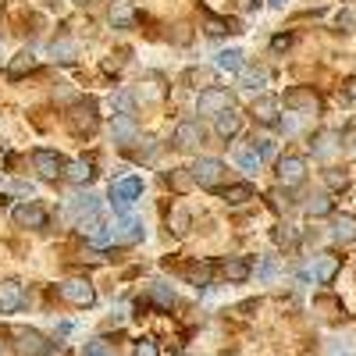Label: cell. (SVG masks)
Segmentation results:
<instances>
[{
    "label": "cell",
    "instance_id": "6da1fadb",
    "mask_svg": "<svg viewBox=\"0 0 356 356\" xmlns=\"http://www.w3.org/2000/svg\"><path fill=\"white\" fill-rule=\"evenodd\" d=\"M139 196H143V182H139V178H132V175L111 182V207H114L118 218H122V214H132V207H136Z\"/></svg>",
    "mask_w": 356,
    "mask_h": 356
},
{
    "label": "cell",
    "instance_id": "7a4b0ae2",
    "mask_svg": "<svg viewBox=\"0 0 356 356\" xmlns=\"http://www.w3.org/2000/svg\"><path fill=\"white\" fill-rule=\"evenodd\" d=\"M68 125H72L79 136L97 132V125H100V118H97V104H93V100H79V104L68 111Z\"/></svg>",
    "mask_w": 356,
    "mask_h": 356
},
{
    "label": "cell",
    "instance_id": "3957f363",
    "mask_svg": "<svg viewBox=\"0 0 356 356\" xmlns=\"http://www.w3.org/2000/svg\"><path fill=\"white\" fill-rule=\"evenodd\" d=\"M61 300L65 303H72V307H93L97 303V292H93V285H89L86 278H68V282H61Z\"/></svg>",
    "mask_w": 356,
    "mask_h": 356
},
{
    "label": "cell",
    "instance_id": "277c9868",
    "mask_svg": "<svg viewBox=\"0 0 356 356\" xmlns=\"http://www.w3.org/2000/svg\"><path fill=\"white\" fill-rule=\"evenodd\" d=\"M303 178H307V161L303 157H278V186L285 189H296V186H303Z\"/></svg>",
    "mask_w": 356,
    "mask_h": 356
},
{
    "label": "cell",
    "instance_id": "5b68a950",
    "mask_svg": "<svg viewBox=\"0 0 356 356\" xmlns=\"http://www.w3.org/2000/svg\"><path fill=\"white\" fill-rule=\"evenodd\" d=\"M193 178H196V186L214 189V186H221V178H225V164L218 157H200L193 164Z\"/></svg>",
    "mask_w": 356,
    "mask_h": 356
},
{
    "label": "cell",
    "instance_id": "8992f818",
    "mask_svg": "<svg viewBox=\"0 0 356 356\" xmlns=\"http://www.w3.org/2000/svg\"><path fill=\"white\" fill-rule=\"evenodd\" d=\"M111 232H114V246H132L143 239V221L136 214H122L111 225Z\"/></svg>",
    "mask_w": 356,
    "mask_h": 356
},
{
    "label": "cell",
    "instance_id": "52a82bcc",
    "mask_svg": "<svg viewBox=\"0 0 356 356\" xmlns=\"http://www.w3.org/2000/svg\"><path fill=\"white\" fill-rule=\"evenodd\" d=\"M285 107L292 111V114H317L321 111V97L314 93V89H289L285 93Z\"/></svg>",
    "mask_w": 356,
    "mask_h": 356
},
{
    "label": "cell",
    "instance_id": "ba28073f",
    "mask_svg": "<svg viewBox=\"0 0 356 356\" xmlns=\"http://www.w3.org/2000/svg\"><path fill=\"white\" fill-rule=\"evenodd\" d=\"M15 353L18 356H47V339L36 328H18L15 332Z\"/></svg>",
    "mask_w": 356,
    "mask_h": 356
},
{
    "label": "cell",
    "instance_id": "9c48e42d",
    "mask_svg": "<svg viewBox=\"0 0 356 356\" xmlns=\"http://www.w3.org/2000/svg\"><path fill=\"white\" fill-rule=\"evenodd\" d=\"M228 107H232V97L225 93V89H214V86L203 89V93L196 97V111H200V114H214V118H218V114L228 111Z\"/></svg>",
    "mask_w": 356,
    "mask_h": 356
},
{
    "label": "cell",
    "instance_id": "30bf717a",
    "mask_svg": "<svg viewBox=\"0 0 356 356\" xmlns=\"http://www.w3.org/2000/svg\"><path fill=\"white\" fill-rule=\"evenodd\" d=\"M11 218H15L18 228H43L47 225V211L40 203H18L11 211Z\"/></svg>",
    "mask_w": 356,
    "mask_h": 356
},
{
    "label": "cell",
    "instance_id": "8fae6325",
    "mask_svg": "<svg viewBox=\"0 0 356 356\" xmlns=\"http://www.w3.org/2000/svg\"><path fill=\"white\" fill-rule=\"evenodd\" d=\"M200 143H203L200 122H178L175 125V146H178V150H196Z\"/></svg>",
    "mask_w": 356,
    "mask_h": 356
},
{
    "label": "cell",
    "instance_id": "7c38bea8",
    "mask_svg": "<svg viewBox=\"0 0 356 356\" xmlns=\"http://www.w3.org/2000/svg\"><path fill=\"white\" fill-rule=\"evenodd\" d=\"M97 211H100V200L93 196V193H86V196H75L72 203H68V214L79 221V225H86V221H93L97 218Z\"/></svg>",
    "mask_w": 356,
    "mask_h": 356
},
{
    "label": "cell",
    "instance_id": "4fadbf2b",
    "mask_svg": "<svg viewBox=\"0 0 356 356\" xmlns=\"http://www.w3.org/2000/svg\"><path fill=\"white\" fill-rule=\"evenodd\" d=\"M25 303V292H22V282L8 278L0 282V314H15L18 307Z\"/></svg>",
    "mask_w": 356,
    "mask_h": 356
},
{
    "label": "cell",
    "instance_id": "5bb4252c",
    "mask_svg": "<svg viewBox=\"0 0 356 356\" xmlns=\"http://www.w3.org/2000/svg\"><path fill=\"white\" fill-rule=\"evenodd\" d=\"M33 168H36L43 178L65 175V161H61V154H54V150H36V154H33Z\"/></svg>",
    "mask_w": 356,
    "mask_h": 356
},
{
    "label": "cell",
    "instance_id": "9a60e30c",
    "mask_svg": "<svg viewBox=\"0 0 356 356\" xmlns=\"http://www.w3.org/2000/svg\"><path fill=\"white\" fill-rule=\"evenodd\" d=\"M214 125H218V136L221 139H235V136H239V129H243V118H239V111H235V107H228V111H221L214 118Z\"/></svg>",
    "mask_w": 356,
    "mask_h": 356
},
{
    "label": "cell",
    "instance_id": "2e32d148",
    "mask_svg": "<svg viewBox=\"0 0 356 356\" xmlns=\"http://www.w3.org/2000/svg\"><path fill=\"white\" fill-rule=\"evenodd\" d=\"M260 125H275L278 122V97H257L253 111H250Z\"/></svg>",
    "mask_w": 356,
    "mask_h": 356
},
{
    "label": "cell",
    "instance_id": "e0dca14e",
    "mask_svg": "<svg viewBox=\"0 0 356 356\" xmlns=\"http://www.w3.org/2000/svg\"><path fill=\"white\" fill-rule=\"evenodd\" d=\"M335 150H339V132H332V129H324V132H317L310 139V154L314 157H332Z\"/></svg>",
    "mask_w": 356,
    "mask_h": 356
},
{
    "label": "cell",
    "instance_id": "ac0fdd59",
    "mask_svg": "<svg viewBox=\"0 0 356 356\" xmlns=\"http://www.w3.org/2000/svg\"><path fill=\"white\" fill-rule=\"evenodd\" d=\"M65 178H68L72 186H86L89 178H93V161H89V157H79V161L65 164Z\"/></svg>",
    "mask_w": 356,
    "mask_h": 356
},
{
    "label": "cell",
    "instance_id": "d6986e66",
    "mask_svg": "<svg viewBox=\"0 0 356 356\" xmlns=\"http://www.w3.org/2000/svg\"><path fill=\"white\" fill-rule=\"evenodd\" d=\"M339 275V257L335 253H317L314 257V278L317 282H332Z\"/></svg>",
    "mask_w": 356,
    "mask_h": 356
},
{
    "label": "cell",
    "instance_id": "ffe728a7",
    "mask_svg": "<svg viewBox=\"0 0 356 356\" xmlns=\"http://www.w3.org/2000/svg\"><path fill=\"white\" fill-rule=\"evenodd\" d=\"M111 136H114V143H132L139 136V129H136V122H132L129 114H118L114 122H111Z\"/></svg>",
    "mask_w": 356,
    "mask_h": 356
},
{
    "label": "cell",
    "instance_id": "44dd1931",
    "mask_svg": "<svg viewBox=\"0 0 356 356\" xmlns=\"http://www.w3.org/2000/svg\"><path fill=\"white\" fill-rule=\"evenodd\" d=\"M332 239H335V243H342V246L356 243V218H353V214H342V218H335Z\"/></svg>",
    "mask_w": 356,
    "mask_h": 356
},
{
    "label": "cell",
    "instance_id": "7402d4cb",
    "mask_svg": "<svg viewBox=\"0 0 356 356\" xmlns=\"http://www.w3.org/2000/svg\"><path fill=\"white\" fill-rule=\"evenodd\" d=\"M136 22V8L129 4V0H114L111 4V25L114 29H129Z\"/></svg>",
    "mask_w": 356,
    "mask_h": 356
},
{
    "label": "cell",
    "instance_id": "603a6c76",
    "mask_svg": "<svg viewBox=\"0 0 356 356\" xmlns=\"http://www.w3.org/2000/svg\"><path fill=\"white\" fill-rule=\"evenodd\" d=\"M250 275H253V267H250L246 257H232V260H225V278H228V282H246Z\"/></svg>",
    "mask_w": 356,
    "mask_h": 356
},
{
    "label": "cell",
    "instance_id": "cb8c5ba5",
    "mask_svg": "<svg viewBox=\"0 0 356 356\" xmlns=\"http://www.w3.org/2000/svg\"><path fill=\"white\" fill-rule=\"evenodd\" d=\"M221 196H225V203H228V207H243V203H250V200H253V186H250V182L228 186Z\"/></svg>",
    "mask_w": 356,
    "mask_h": 356
},
{
    "label": "cell",
    "instance_id": "d4e9b609",
    "mask_svg": "<svg viewBox=\"0 0 356 356\" xmlns=\"http://www.w3.org/2000/svg\"><path fill=\"white\" fill-rule=\"evenodd\" d=\"M214 65H218L221 72H243V50H235V47H228V50H221Z\"/></svg>",
    "mask_w": 356,
    "mask_h": 356
},
{
    "label": "cell",
    "instance_id": "484cf974",
    "mask_svg": "<svg viewBox=\"0 0 356 356\" xmlns=\"http://www.w3.org/2000/svg\"><path fill=\"white\" fill-rule=\"evenodd\" d=\"M33 68H36V57H33V50H22V54L15 57V61L8 65V75H11V79H22L25 72H33Z\"/></svg>",
    "mask_w": 356,
    "mask_h": 356
},
{
    "label": "cell",
    "instance_id": "4316f807",
    "mask_svg": "<svg viewBox=\"0 0 356 356\" xmlns=\"http://www.w3.org/2000/svg\"><path fill=\"white\" fill-rule=\"evenodd\" d=\"M150 300L161 303V307H175V289L164 285V282H154V285H150Z\"/></svg>",
    "mask_w": 356,
    "mask_h": 356
},
{
    "label": "cell",
    "instance_id": "83f0119b",
    "mask_svg": "<svg viewBox=\"0 0 356 356\" xmlns=\"http://www.w3.org/2000/svg\"><path fill=\"white\" fill-rule=\"evenodd\" d=\"M267 82V72L264 68H246V72H239V86L243 89H260Z\"/></svg>",
    "mask_w": 356,
    "mask_h": 356
},
{
    "label": "cell",
    "instance_id": "f1b7e54d",
    "mask_svg": "<svg viewBox=\"0 0 356 356\" xmlns=\"http://www.w3.org/2000/svg\"><path fill=\"white\" fill-rule=\"evenodd\" d=\"M307 214H310V218L332 214V200H328V196H310V200H307Z\"/></svg>",
    "mask_w": 356,
    "mask_h": 356
},
{
    "label": "cell",
    "instance_id": "f546056e",
    "mask_svg": "<svg viewBox=\"0 0 356 356\" xmlns=\"http://www.w3.org/2000/svg\"><path fill=\"white\" fill-rule=\"evenodd\" d=\"M171 186H175L178 193H186L189 186H196V178H193V168H175V175H171Z\"/></svg>",
    "mask_w": 356,
    "mask_h": 356
},
{
    "label": "cell",
    "instance_id": "4dcf8cb0",
    "mask_svg": "<svg viewBox=\"0 0 356 356\" xmlns=\"http://www.w3.org/2000/svg\"><path fill=\"white\" fill-rule=\"evenodd\" d=\"M235 161H239L243 171H260V161H264V157H260L257 150H239V154H235Z\"/></svg>",
    "mask_w": 356,
    "mask_h": 356
},
{
    "label": "cell",
    "instance_id": "1f68e13d",
    "mask_svg": "<svg viewBox=\"0 0 356 356\" xmlns=\"http://www.w3.org/2000/svg\"><path fill=\"white\" fill-rule=\"evenodd\" d=\"M75 54H79V47L72 40H57L54 43V57H57V61H75Z\"/></svg>",
    "mask_w": 356,
    "mask_h": 356
},
{
    "label": "cell",
    "instance_id": "d6a6232c",
    "mask_svg": "<svg viewBox=\"0 0 356 356\" xmlns=\"http://www.w3.org/2000/svg\"><path fill=\"white\" fill-rule=\"evenodd\" d=\"M168 225H171L178 235H186V232H189V214L182 211V207H175V211H171V218H168Z\"/></svg>",
    "mask_w": 356,
    "mask_h": 356
},
{
    "label": "cell",
    "instance_id": "836d02e7",
    "mask_svg": "<svg viewBox=\"0 0 356 356\" xmlns=\"http://www.w3.org/2000/svg\"><path fill=\"white\" fill-rule=\"evenodd\" d=\"M278 275V257H264V264L257 267V278H264V282H271Z\"/></svg>",
    "mask_w": 356,
    "mask_h": 356
},
{
    "label": "cell",
    "instance_id": "e575fe53",
    "mask_svg": "<svg viewBox=\"0 0 356 356\" xmlns=\"http://www.w3.org/2000/svg\"><path fill=\"white\" fill-rule=\"evenodd\" d=\"M189 278H193L196 285H207V282H211V264H193V267H189Z\"/></svg>",
    "mask_w": 356,
    "mask_h": 356
},
{
    "label": "cell",
    "instance_id": "d590c367",
    "mask_svg": "<svg viewBox=\"0 0 356 356\" xmlns=\"http://www.w3.org/2000/svg\"><path fill=\"white\" fill-rule=\"evenodd\" d=\"M189 82H193V86H207V89H211L214 72H211V68H193V72H189Z\"/></svg>",
    "mask_w": 356,
    "mask_h": 356
},
{
    "label": "cell",
    "instance_id": "8d00e7d4",
    "mask_svg": "<svg viewBox=\"0 0 356 356\" xmlns=\"http://www.w3.org/2000/svg\"><path fill=\"white\" fill-rule=\"evenodd\" d=\"M114 107L122 111V114H129V118H132V111H136V104H132V97L125 93V89H122V93H114Z\"/></svg>",
    "mask_w": 356,
    "mask_h": 356
},
{
    "label": "cell",
    "instance_id": "74e56055",
    "mask_svg": "<svg viewBox=\"0 0 356 356\" xmlns=\"http://www.w3.org/2000/svg\"><path fill=\"white\" fill-rule=\"evenodd\" d=\"M136 356H161V353H157V342H154V339H139V342H136Z\"/></svg>",
    "mask_w": 356,
    "mask_h": 356
},
{
    "label": "cell",
    "instance_id": "f35d334b",
    "mask_svg": "<svg viewBox=\"0 0 356 356\" xmlns=\"http://www.w3.org/2000/svg\"><path fill=\"white\" fill-rule=\"evenodd\" d=\"M139 97H143V100H157V97H161V86H157V79H150L146 86H139Z\"/></svg>",
    "mask_w": 356,
    "mask_h": 356
},
{
    "label": "cell",
    "instance_id": "ab89813d",
    "mask_svg": "<svg viewBox=\"0 0 356 356\" xmlns=\"http://www.w3.org/2000/svg\"><path fill=\"white\" fill-rule=\"evenodd\" d=\"M253 150L267 161V157H275V143H271V139H257V143H253Z\"/></svg>",
    "mask_w": 356,
    "mask_h": 356
},
{
    "label": "cell",
    "instance_id": "60d3db41",
    "mask_svg": "<svg viewBox=\"0 0 356 356\" xmlns=\"http://www.w3.org/2000/svg\"><path fill=\"white\" fill-rule=\"evenodd\" d=\"M207 33H211V36H225V33H228V22H221V18H207Z\"/></svg>",
    "mask_w": 356,
    "mask_h": 356
},
{
    "label": "cell",
    "instance_id": "b9f144b4",
    "mask_svg": "<svg viewBox=\"0 0 356 356\" xmlns=\"http://www.w3.org/2000/svg\"><path fill=\"white\" fill-rule=\"evenodd\" d=\"M271 207H275V211H285V207H289V196H285L282 189H271Z\"/></svg>",
    "mask_w": 356,
    "mask_h": 356
},
{
    "label": "cell",
    "instance_id": "7bdbcfd3",
    "mask_svg": "<svg viewBox=\"0 0 356 356\" xmlns=\"http://www.w3.org/2000/svg\"><path fill=\"white\" fill-rule=\"evenodd\" d=\"M324 178H328V186H332V189H346V175H339V171H328Z\"/></svg>",
    "mask_w": 356,
    "mask_h": 356
},
{
    "label": "cell",
    "instance_id": "ee69618b",
    "mask_svg": "<svg viewBox=\"0 0 356 356\" xmlns=\"http://www.w3.org/2000/svg\"><path fill=\"white\" fill-rule=\"evenodd\" d=\"M342 93H346V100H356V75L342 82Z\"/></svg>",
    "mask_w": 356,
    "mask_h": 356
},
{
    "label": "cell",
    "instance_id": "f6af8a7d",
    "mask_svg": "<svg viewBox=\"0 0 356 356\" xmlns=\"http://www.w3.org/2000/svg\"><path fill=\"white\" fill-rule=\"evenodd\" d=\"M232 4H235V11H243V15H246V11L257 8V0H232Z\"/></svg>",
    "mask_w": 356,
    "mask_h": 356
},
{
    "label": "cell",
    "instance_id": "bcb514c9",
    "mask_svg": "<svg viewBox=\"0 0 356 356\" xmlns=\"http://www.w3.org/2000/svg\"><path fill=\"white\" fill-rule=\"evenodd\" d=\"M86 356H107V349H104L100 342H89V346H86Z\"/></svg>",
    "mask_w": 356,
    "mask_h": 356
},
{
    "label": "cell",
    "instance_id": "7dc6e473",
    "mask_svg": "<svg viewBox=\"0 0 356 356\" xmlns=\"http://www.w3.org/2000/svg\"><path fill=\"white\" fill-rule=\"evenodd\" d=\"M332 356H353V349H346V346H332Z\"/></svg>",
    "mask_w": 356,
    "mask_h": 356
},
{
    "label": "cell",
    "instance_id": "c3c4849f",
    "mask_svg": "<svg viewBox=\"0 0 356 356\" xmlns=\"http://www.w3.org/2000/svg\"><path fill=\"white\" fill-rule=\"evenodd\" d=\"M289 43H292V40H289V36H278V40H275V50H285V47H289Z\"/></svg>",
    "mask_w": 356,
    "mask_h": 356
},
{
    "label": "cell",
    "instance_id": "681fc988",
    "mask_svg": "<svg viewBox=\"0 0 356 356\" xmlns=\"http://www.w3.org/2000/svg\"><path fill=\"white\" fill-rule=\"evenodd\" d=\"M271 4H275V8H285V4H289V0H271Z\"/></svg>",
    "mask_w": 356,
    "mask_h": 356
},
{
    "label": "cell",
    "instance_id": "f907efd6",
    "mask_svg": "<svg viewBox=\"0 0 356 356\" xmlns=\"http://www.w3.org/2000/svg\"><path fill=\"white\" fill-rule=\"evenodd\" d=\"M0 356H8V349H4V342H0Z\"/></svg>",
    "mask_w": 356,
    "mask_h": 356
},
{
    "label": "cell",
    "instance_id": "816d5d0a",
    "mask_svg": "<svg viewBox=\"0 0 356 356\" xmlns=\"http://www.w3.org/2000/svg\"><path fill=\"white\" fill-rule=\"evenodd\" d=\"M75 4H86V0H75Z\"/></svg>",
    "mask_w": 356,
    "mask_h": 356
}]
</instances>
